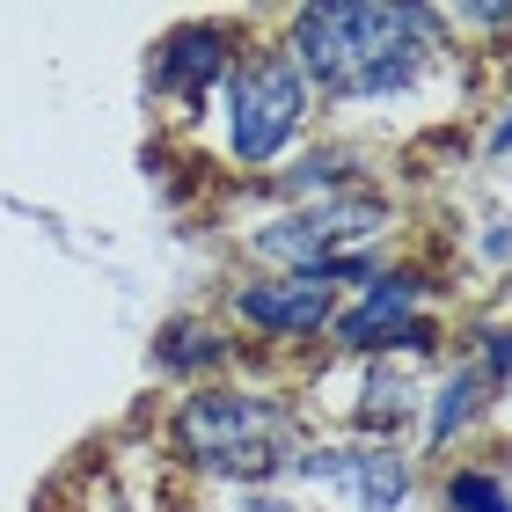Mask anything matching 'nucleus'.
Listing matches in <instances>:
<instances>
[{
    "mask_svg": "<svg viewBox=\"0 0 512 512\" xmlns=\"http://www.w3.org/2000/svg\"><path fill=\"white\" fill-rule=\"evenodd\" d=\"M447 22L425 0H308L286 8L278 52L315 103H388L410 96L447 52Z\"/></svg>",
    "mask_w": 512,
    "mask_h": 512,
    "instance_id": "nucleus-1",
    "label": "nucleus"
},
{
    "mask_svg": "<svg viewBox=\"0 0 512 512\" xmlns=\"http://www.w3.org/2000/svg\"><path fill=\"white\" fill-rule=\"evenodd\" d=\"M300 447H308L300 410L264 388L198 381L169 410V454L220 491H278V476H293Z\"/></svg>",
    "mask_w": 512,
    "mask_h": 512,
    "instance_id": "nucleus-2",
    "label": "nucleus"
},
{
    "mask_svg": "<svg viewBox=\"0 0 512 512\" xmlns=\"http://www.w3.org/2000/svg\"><path fill=\"white\" fill-rule=\"evenodd\" d=\"M220 103H227V154H235V169H278L315 118L308 81L293 74V59L278 44H242L220 81Z\"/></svg>",
    "mask_w": 512,
    "mask_h": 512,
    "instance_id": "nucleus-3",
    "label": "nucleus"
},
{
    "mask_svg": "<svg viewBox=\"0 0 512 512\" xmlns=\"http://www.w3.org/2000/svg\"><path fill=\"white\" fill-rule=\"evenodd\" d=\"M425 300H432V278L425 271L388 264L374 286H359L352 308H337L330 352L337 359H432L447 330H439V315L425 308Z\"/></svg>",
    "mask_w": 512,
    "mask_h": 512,
    "instance_id": "nucleus-4",
    "label": "nucleus"
},
{
    "mask_svg": "<svg viewBox=\"0 0 512 512\" xmlns=\"http://www.w3.org/2000/svg\"><path fill=\"white\" fill-rule=\"evenodd\" d=\"M293 483L344 512H403L417 498V461L395 439H308Z\"/></svg>",
    "mask_w": 512,
    "mask_h": 512,
    "instance_id": "nucleus-5",
    "label": "nucleus"
},
{
    "mask_svg": "<svg viewBox=\"0 0 512 512\" xmlns=\"http://www.w3.org/2000/svg\"><path fill=\"white\" fill-rule=\"evenodd\" d=\"M344 308V293L330 286H315V278H242L235 293H227V315L242 322V330L256 337H271V344H315V337H330V322Z\"/></svg>",
    "mask_w": 512,
    "mask_h": 512,
    "instance_id": "nucleus-6",
    "label": "nucleus"
},
{
    "mask_svg": "<svg viewBox=\"0 0 512 512\" xmlns=\"http://www.w3.org/2000/svg\"><path fill=\"white\" fill-rule=\"evenodd\" d=\"M235 52H242L235 22H176V30L154 44V59H147V88L161 103H183V118H191V110L227 81Z\"/></svg>",
    "mask_w": 512,
    "mask_h": 512,
    "instance_id": "nucleus-7",
    "label": "nucleus"
},
{
    "mask_svg": "<svg viewBox=\"0 0 512 512\" xmlns=\"http://www.w3.org/2000/svg\"><path fill=\"white\" fill-rule=\"evenodd\" d=\"M491 410H498V388L483 381V366L469 352L447 359V366H439V381L425 388V454L461 447V439H469Z\"/></svg>",
    "mask_w": 512,
    "mask_h": 512,
    "instance_id": "nucleus-8",
    "label": "nucleus"
},
{
    "mask_svg": "<svg viewBox=\"0 0 512 512\" xmlns=\"http://www.w3.org/2000/svg\"><path fill=\"white\" fill-rule=\"evenodd\" d=\"M308 235L322 242V256H359V249H381V235L395 227V205L381 183H359L344 198H322V205H300Z\"/></svg>",
    "mask_w": 512,
    "mask_h": 512,
    "instance_id": "nucleus-9",
    "label": "nucleus"
},
{
    "mask_svg": "<svg viewBox=\"0 0 512 512\" xmlns=\"http://www.w3.org/2000/svg\"><path fill=\"white\" fill-rule=\"evenodd\" d=\"M235 359V337L220 330L213 315H176V322H161L154 330V352H147V366L161 381H205V374H220V366Z\"/></svg>",
    "mask_w": 512,
    "mask_h": 512,
    "instance_id": "nucleus-10",
    "label": "nucleus"
},
{
    "mask_svg": "<svg viewBox=\"0 0 512 512\" xmlns=\"http://www.w3.org/2000/svg\"><path fill=\"white\" fill-rule=\"evenodd\" d=\"M366 381H359V403H352V439H395L410 425L417 410H425V388H417V374L403 359H359Z\"/></svg>",
    "mask_w": 512,
    "mask_h": 512,
    "instance_id": "nucleus-11",
    "label": "nucleus"
},
{
    "mask_svg": "<svg viewBox=\"0 0 512 512\" xmlns=\"http://www.w3.org/2000/svg\"><path fill=\"white\" fill-rule=\"evenodd\" d=\"M366 169H359V154L352 147H308L293 161V169H278L271 176V191L286 198V213H300V205H322V198H344V191H359Z\"/></svg>",
    "mask_w": 512,
    "mask_h": 512,
    "instance_id": "nucleus-12",
    "label": "nucleus"
},
{
    "mask_svg": "<svg viewBox=\"0 0 512 512\" xmlns=\"http://www.w3.org/2000/svg\"><path fill=\"white\" fill-rule=\"evenodd\" d=\"M439 512H512V491L483 461H461V469H447V483H439Z\"/></svg>",
    "mask_w": 512,
    "mask_h": 512,
    "instance_id": "nucleus-13",
    "label": "nucleus"
},
{
    "mask_svg": "<svg viewBox=\"0 0 512 512\" xmlns=\"http://www.w3.org/2000/svg\"><path fill=\"white\" fill-rule=\"evenodd\" d=\"M469 359L483 366V381L505 395V381H512V322H476V352Z\"/></svg>",
    "mask_w": 512,
    "mask_h": 512,
    "instance_id": "nucleus-14",
    "label": "nucleus"
},
{
    "mask_svg": "<svg viewBox=\"0 0 512 512\" xmlns=\"http://www.w3.org/2000/svg\"><path fill=\"white\" fill-rule=\"evenodd\" d=\"M227 512H308V505L286 498V491H235V498H227Z\"/></svg>",
    "mask_w": 512,
    "mask_h": 512,
    "instance_id": "nucleus-15",
    "label": "nucleus"
},
{
    "mask_svg": "<svg viewBox=\"0 0 512 512\" xmlns=\"http://www.w3.org/2000/svg\"><path fill=\"white\" fill-rule=\"evenodd\" d=\"M498 154H512V110H498V125L483 132V161H498Z\"/></svg>",
    "mask_w": 512,
    "mask_h": 512,
    "instance_id": "nucleus-16",
    "label": "nucleus"
},
{
    "mask_svg": "<svg viewBox=\"0 0 512 512\" xmlns=\"http://www.w3.org/2000/svg\"><path fill=\"white\" fill-rule=\"evenodd\" d=\"M483 256H491V264H512V220H491V235H483Z\"/></svg>",
    "mask_w": 512,
    "mask_h": 512,
    "instance_id": "nucleus-17",
    "label": "nucleus"
}]
</instances>
